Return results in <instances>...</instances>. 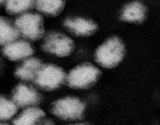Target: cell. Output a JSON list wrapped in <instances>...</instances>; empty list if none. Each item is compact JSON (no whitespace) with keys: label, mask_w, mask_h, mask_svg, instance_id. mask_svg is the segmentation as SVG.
Returning <instances> with one entry per match:
<instances>
[{"label":"cell","mask_w":160,"mask_h":125,"mask_svg":"<svg viewBox=\"0 0 160 125\" xmlns=\"http://www.w3.org/2000/svg\"><path fill=\"white\" fill-rule=\"evenodd\" d=\"M3 2H3V1H0V5H1V4H2V3H3Z\"/></svg>","instance_id":"ffe728a7"},{"label":"cell","mask_w":160,"mask_h":125,"mask_svg":"<svg viewBox=\"0 0 160 125\" xmlns=\"http://www.w3.org/2000/svg\"><path fill=\"white\" fill-rule=\"evenodd\" d=\"M101 70L91 62H84L75 67L67 74L66 83L76 90H87L94 86L102 76Z\"/></svg>","instance_id":"3957f363"},{"label":"cell","mask_w":160,"mask_h":125,"mask_svg":"<svg viewBox=\"0 0 160 125\" xmlns=\"http://www.w3.org/2000/svg\"><path fill=\"white\" fill-rule=\"evenodd\" d=\"M2 53L7 58L12 61L25 60L31 57L34 49L29 42L18 39L4 46Z\"/></svg>","instance_id":"9c48e42d"},{"label":"cell","mask_w":160,"mask_h":125,"mask_svg":"<svg viewBox=\"0 0 160 125\" xmlns=\"http://www.w3.org/2000/svg\"><path fill=\"white\" fill-rule=\"evenodd\" d=\"M41 125H56L55 122L50 118H45Z\"/></svg>","instance_id":"e0dca14e"},{"label":"cell","mask_w":160,"mask_h":125,"mask_svg":"<svg viewBox=\"0 0 160 125\" xmlns=\"http://www.w3.org/2000/svg\"><path fill=\"white\" fill-rule=\"evenodd\" d=\"M86 104L77 97L67 96L52 102L49 112L55 117L65 121H75L84 118Z\"/></svg>","instance_id":"7a4b0ae2"},{"label":"cell","mask_w":160,"mask_h":125,"mask_svg":"<svg viewBox=\"0 0 160 125\" xmlns=\"http://www.w3.org/2000/svg\"><path fill=\"white\" fill-rule=\"evenodd\" d=\"M68 125H90L86 123H74V124H70Z\"/></svg>","instance_id":"ac0fdd59"},{"label":"cell","mask_w":160,"mask_h":125,"mask_svg":"<svg viewBox=\"0 0 160 125\" xmlns=\"http://www.w3.org/2000/svg\"><path fill=\"white\" fill-rule=\"evenodd\" d=\"M33 1H8L5 8L8 13L12 14H24L35 6Z\"/></svg>","instance_id":"2e32d148"},{"label":"cell","mask_w":160,"mask_h":125,"mask_svg":"<svg viewBox=\"0 0 160 125\" xmlns=\"http://www.w3.org/2000/svg\"><path fill=\"white\" fill-rule=\"evenodd\" d=\"M66 2L64 1H37L35 6L37 10L48 16L55 17L63 11Z\"/></svg>","instance_id":"9a60e30c"},{"label":"cell","mask_w":160,"mask_h":125,"mask_svg":"<svg viewBox=\"0 0 160 125\" xmlns=\"http://www.w3.org/2000/svg\"><path fill=\"white\" fill-rule=\"evenodd\" d=\"M45 52L58 57H67L74 51L75 43L72 38L60 32H51L46 36L42 44Z\"/></svg>","instance_id":"8992f818"},{"label":"cell","mask_w":160,"mask_h":125,"mask_svg":"<svg viewBox=\"0 0 160 125\" xmlns=\"http://www.w3.org/2000/svg\"><path fill=\"white\" fill-rule=\"evenodd\" d=\"M19 109L11 97L0 95V122H12L18 114Z\"/></svg>","instance_id":"5bb4252c"},{"label":"cell","mask_w":160,"mask_h":125,"mask_svg":"<svg viewBox=\"0 0 160 125\" xmlns=\"http://www.w3.org/2000/svg\"><path fill=\"white\" fill-rule=\"evenodd\" d=\"M19 35L14 24L7 18L0 17V45L5 46L18 40Z\"/></svg>","instance_id":"4fadbf2b"},{"label":"cell","mask_w":160,"mask_h":125,"mask_svg":"<svg viewBox=\"0 0 160 125\" xmlns=\"http://www.w3.org/2000/svg\"><path fill=\"white\" fill-rule=\"evenodd\" d=\"M11 97L20 109L38 106L42 101V96L38 91L24 83L18 84L13 88Z\"/></svg>","instance_id":"52a82bcc"},{"label":"cell","mask_w":160,"mask_h":125,"mask_svg":"<svg viewBox=\"0 0 160 125\" xmlns=\"http://www.w3.org/2000/svg\"><path fill=\"white\" fill-rule=\"evenodd\" d=\"M66 72L62 67L53 64H42L33 82L39 89L52 91L66 83Z\"/></svg>","instance_id":"277c9868"},{"label":"cell","mask_w":160,"mask_h":125,"mask_svg":"<svg viewBox=\"0 0 160 125\" xmlns=\"http://www.w3.org/2000/svg\"><path fill=\"white\" fill-rule=\"evenodd\" d=\"M42 65V61L36 58H29L24 60L15 71V75L23 82L33 81L38 70Z\"/></svg>","instance_id":"7c38bea8"},{"label":"cell","mask_w":160,"mask_h":125,"mask_svg":"<svg viewBox=\"0 0 160 125\" xmlns=\"http://www.w3.org/2000/svg\"><path fill=\"white\" fill-rule=\"evenodd\" d=\"M0 125H11L8 124V123H4V122H0Z\"/></svg>","instance_id":"d6986e66"},{"label":"cell","mask_w":160,"mask_h":125,"mask_svg":"<svg viewBox=\"0 0 160 125\" xmlns=\"http://www.w3.org/2000/svg\"><path fill=\"white\" fill-rule=\"evenodd\" d=\"M46 114L38 106L25 108L18 112L11 125H41Z\"/></svg>","instance_id":"30bf717a"},{"label":"cell","mask_w":160,"mask_h":125,"mask_svg":"<svg viewBox=\"0 0 160 125\" xmlns=\"http://www.w3.org/2000/svg\"><path fill=\"white\" fill-rule=\"evenodd\" d=\"M63 25L70 33L78 37L90 36L98 30V25L95 21L85 18H68Z\"/></svg>","instance_id":"ba28073f"},{"label":"cell","mask_w":160,"mask_h":125,"mask_svg":"<svg viewBox=\"0 0 160 125\" xmlns=\"http://www.w3.org/2000/svg\"><path fill=\"white\" fill-rule=\"evenodd\" d=\"M14 24L19 35L29 40H38L44 34V21L40 14L27 12L20 15Z\"/></svg>","instance_id":"5b68a950"},{"label":"cell","mask_w":160,"mask_h":125,"mask_svg":"<svg viewBox=\"0 0 160 125\" xmlns=\"http://www.w3.org/2000/svg\"><path fill=\"white\" fill-rule=\"evenodd\" d=\"M148 15V9L141 2L134 1L123 8L121 15L122 21L133 23H142Z\"/></svg>","instance_id":"8fae6325"},{"label":"cell","mask_w":160,"mask_h":125,"mask_svg":"<svg viewBox=\"0 0 160 125\" xmlns=\"http://www.w3.org/2000/svg\"><path fill=\"white\" fill-rule=\"evenodd\" d=\"M126 53L125 45L122 39L113 36L107 39L96 49L94 58L101 67L111 69L122 62Z\"/></svg>","instance_id":"6da1fadb"}]
</instances>
